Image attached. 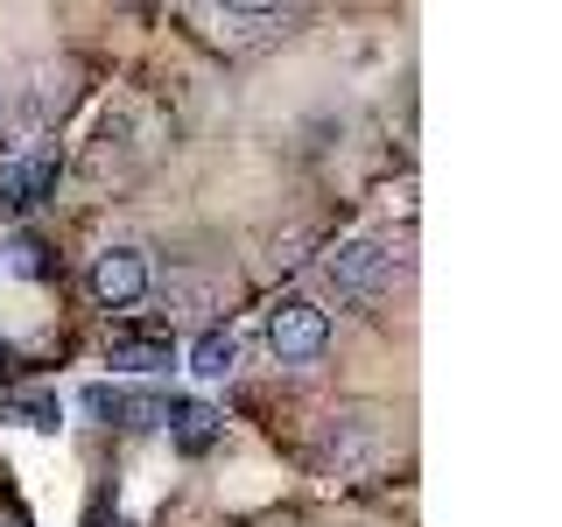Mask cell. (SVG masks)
Returning <instances> with one entry per match:
<instances>
[{"mask_svg":"<svg viewBox=\"0 0 562 527\" xmlns=\"http://www.w3.org/2000/svg\"><path fill=\"white\" fill-rule=\"evenodd\" d=\"M233 366H239V338H233V330H218V324H211L204 338L190 345V373H198V380H225Z\"/></svg>","mask_w":562,"mask_h":527,"instance_id":"obj_7","label":"cell"},{"mask_svg":"<svg viewBox=\"0 0 562 527\" xmlns=\"http://www.w3.org/2000/svg\"><path fill=\"white\" fill-rule=\"evenodd\" d=\"M162 303H183L190 316H204L211 303H218V289H211V281H198V274H169V281H162Z\"/></svg>","mask_w":562,"mask_h":527,"instance_id":"obj_11","label":"cell"},{"mask_svg":"<svg viewBox=\"0 0 562 527\" xmlns=\"http://www.w3.org/2000/svg\"><path fill=\"white\" fill-rule=\"evenodd\" d=\"M198 22L218 49H260L295 29V8H198Z\"/></svg>","mask_w":562,"mask_h":527,"instance_id":"obj_5","label":"cell"},{"mask_svg":"<svg viewBox=\"0 0 562 527\" xmlns=\"http://www.w3.org/2000/svg\"><path fill=\"white\" fill-rule=\"evenodd\" d=\"M85 289H92L99 310H134L140 295L155 289V281H148V254H140V246H105V254L92 260V274H85Z\"/></svg>","mask_w":562,"mask_h":527,"instance_id":"obj_4","label":"cell"},{"mask_svg":"<svg viewBox=\"0 0 562 527\" xmlns=\"http://www.w3.org/2000/svg\"><path fill=\"white\" fill-rule=\"evenodd\" d=\"M162 429L176 436V450H183V457H204L211 444H218V429H225V422H218V415H211V408H204V401H169V415H162Z\"/></svg>","mask_w":562,"mask_h":527,"instance_id":"obj_6","label":"cell"},{"mask_svg":"<svg viewBox=\"0 0 562 527\" xmlns=\"http://www.w3.org/2000/svg\"><path fill=\"white\" fill-rule=\"evenodd\" d=\"M0 366H8V345H0Z\"/></svg>","mask_w":562,"mask_h":527,"instance_id":"obj_15","label":"cell"},{"mask_svg":"<svg viewBox=\"0 0 562 527\" xmlns=\"http://www.w3.org/2000/svg\"><path fill=\"white\" fill-rule=\"evenodd\" d=\"M380 457H386L380 415H330L324 436H316V464L330 479H366V471H380Z\"/></svg>","mask_w":562,"mask_h":527,"instance_id":"obj_1","label":"cell"},{"mask_svg":"<svg viewBox=\"0 0 562 527\" xmlns=\"http://www.w3.org/2000/svg\"><path fill=\"white\" fill-rule=\"evenodd\" d=\"M0 415H8V422H22V429H35V436H57V422H64L57 394H14Z\"/></svg>","mask_w":562,"mask_h":527,"instance_id":"obj_10","label":"cell"},{"mask_svg":"<svg viewBox=\"0 0 562 527\" xmlns=\"http://www.w3.org/2000/svg\"><path fill=\"white\" fill-rule=\"evenodd\" d=\"M49 183H57V148H43V155H29V162H14V176H8V198H14V204H35Z\"/></svg>","mask_w":562,"mask_h":527,"instance_id":"obj_9","label":"cell"},{"mask_svg":"<svg viewBox=\"0 0 562 527\" xmlns=\"http://www.w3.org/2000/svg\"><path fill=\"white\" fill-rule=\"evenodd\" d=\"M324 345H330V316L303 303V295H289L274 316H268V351L281 366H310V359H324Z\"/></svg>","mask_w":562,"mask_h":527,"instance_id":"obj_3","label":"cell"},{"mask_svg":"<svg viewBox=\"0 0 562 527\" xmlns=\"http://www.w3.org/2000/svg\"><path fill=\"white\" fill-rule=\"evenodd\" d=\"M0 127H8V105H0Z\"/></svg>","mask_w":562,"mask_h":527,"instance_id":"obj_14","label":"cell"},{"mask_svg":"<svg viewBox=\"0 0 562 527\" xmlns=\"http://www.w3.org/2000/svg\"><path fill=\"white\" fill-rule=\"evenodd\" d=\"M14 274H43V246L35 239H14Z\"/></svg>","mask_w":562,"mask_h":527,"instance_id":"obj_12","label":"cell"},{"mask_svg":"<svg viewBox=\"0 0 562 527\" xmlns=\"http://www.w3.org/2000/svg\"><path fill=\"white\" fill-rule=\"evenodd\" d=\"M8 527H14V520H8Z\"/></svg>","mask_w":562,"mask_h":527,"instance_id":"obj_16","label":"cell"},{"mask_svg":"<svg viewBox=\"0 0 562 527\" xmlns=\"http://www.w3.org/2000/svg\"><path fill=\"white\" fill-rule=\"evenodd\" d=\"M99 527H134V520H99Z\"/></svg>","mask_w":562,"mask_h":527,"instance_id":"obj_13","label":"cell"},{"mask_svg":"<svg viewBox=\"0 0 562 527\" xmlns=\"http://www.w3.org/2000/svg\"><path fill=\"white\" fill-rule=\"evenodd\" d=\"M105 366H113V373H162L169 338H113L105 345Z\"/></svg>","mask_w":562,"mask_h":527,"instance_id":"obj_8","label":"cell"},{"mask_svg":"<svg viewBox=\"0 0 562 527\" xmlns=\"http://www.w3.org/2000/svg\"><path fill=\"white\" fill-rule=\"evenodd\" d=\"M386 274H394V254H386L373 233L338 239V246L324 254V289L338 295V303H366V295H380Z\"/></svg>","mask_w":562,"mask_h":527,"instance_id":"obj_2","label":"cell"}]
</instances>
